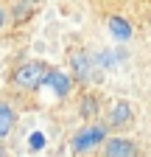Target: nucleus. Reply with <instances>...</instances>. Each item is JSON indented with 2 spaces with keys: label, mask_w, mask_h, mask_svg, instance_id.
<instances>
[{
  "label": "nucleus",
  "mask_w": 151,
  "mask_h": 157,
  "mask_svg": "<svg viewBox=\"0 0 151 157\" xmlns=\"http://www.w3.org/2000/svg\"><path fill=\"white\" fill-rule=\"evenodd\" d=\"M106 140H109V129H106V124L92 121V124L81 126L79 132L73 135L70 149H73V154H90V151H95V149H104Z\"/></svg>",
  "instance_id": "nucleus-1"
},
{
  "label": "nucleus",
  "mask_w": 151,
  "mask_h": 157,
  "mask_svg": "<svg viewBox=\"0 0 151 157\" xmlns=\"http://www.w3.org/2000/svg\"><path fill=\"white\" fill-rule=\"evenodd\" d=\"M48 73H50L48 62H42V59H31V62H23L20 67H14L11 84H14L17 90H36V87L45 84Z\"/></svg>",
  "instance_id": "nucleus-2"
},
{
  "label": "nucleus",
  "mask_w": 151,
  "mask_h": 157,
  "mask_svg": "<svg viewBox=\"0 0 151 157\" xmlns=\"http://www.w3.org/2000/svg\"><path fill=\"white\" fill-rule=\"evenodd\" d=\"M140 149L129 137H109L104 143V157H137Z\"/></svg>",
  "instance_id": "nucleus-3"
},
{
  "label": "nucleus",
  "mask_w": 151,
  "mask_h": 157,
  "mask_svg": "<svg viewBox=\"0 0 151 157\" xmlns=\"http://www.w3.org/2000/svg\"><path fill=\"white\" fill-rule=\"evenodd\" d=\"M70 67H73V76L79 82H87L90 73H92V56L87 51H73L70 53Z\"/></svg>",
  "instance_id": "nucleus-4"
},
{
  "label": "nucleus",
  "mask_w": 151,
  "mask_h": 157,
  "mask_svg": "<svg viewBox=\"0 0 151 157\" xmlns=\"http://www.w3.org/2000/svg\"><path fill=\"white\" fill-rule=\"evenodd\" d=\"M131 115H134L131 104L123 101V98H118V101L109 107V112H106V124H109V126H123V124L131 121Z\"/></svg>",
  "instance_id": "nucleus-5"
},
{
  "label": "nucleus",
  "mask_w": 151,
  "mask_h": 157,
  "mask_svg": "<svg viewBox=\"0 0 151 157\" xmlns=\"http://www.w3.org/2000/svg\"><path fill=\"white\" fill-rule=\"evenodd\" d=\"M106 28H109L112 39H118V42H129V39H131V31H134L129 20L126 17H118V14L106 20Z\"/></svg>",
  "instance_id": "nucleus-6"
},
{
  "label": "nucleus",
  "mask_w": 151,
  "mask_h": 157,
  "mask_svg": "<svg viewBox=\"0 0 151 157\" xmlns=\"http://www.w3.org/2000/svg\"><path fill=\"white\" fill-rule=\"evenodd\" d=\"M14 124H17V112H14V107H11L9 101H0V143H3L6 137L11 135Z\"/></svg>",
  "instance_id": "nucleus-7"
},
{
  "label": "nucleus",
  "mask_w": 151,
  "mask_h": 157,
  "mask_svg": "<svg viewBox=\"0 0 151 157\" xmlns=\"http://www.w3.org/2000/svg\"><path fill=\"white\" fill-rule=\"evenodd\" d=\"M45 84H48V87H53V93H56V95H67V93H70V87H73L70 76H67V73H62V70H50V73H48V78H45Z\"/></svg>",
  "instance_id": "nucleus-8"
},
{
  "label": "nucleus",
  "mask_w": 151,
  "mask_h": 157,
  "mask_svg": "<svg viewBox=\"0 0 151 157\" xmlns=\"http://www.w3.org/2000/svg\"><path fill=\"white\" fill-rule=\"evenodd\" d=\"M95 112H98V98H95V95H92V98L87 95V98H84V107H81V115L90 118V115H95Z\"/></svg>",
  "instance_id": "nucleus-9"
},
{
  "label": "nucleus",
  "mask_w": 151,
  "mask_h": 157,
  "mask_svg": "<svg viewBox=\"0 0 151 157\" xmlns=\"http://www.w3.org/2000/svg\"><path fill=\"white\" fill-rule=\"evenodd\" d=\"M31 11H34V3H28V6H25L23 0H20V6L14 9V20H28V14H31Z\"/></svg>",
  "instance_id": "nucleus-10"
},
{
  "label": "nucleus",
  "mask_w": 151,
  "mask_h": 157,
  "mask_svg": "<svg viewBox=\"0 0 151 157\" xmlns=\"http://www.w3.org/2000/svg\"><path fill=\"white\" fill-rule=\"evenodd\" d=\"M6 23H9V11L0 6V31H3V25H6Z\"/></svg>",
  "instance_id": "nucleus-11"
},
{
  "label": "nucleus",
  "mask_w": 151,
  "mask_h": 157,
  "mask_svg": "<svg viewBox=\"0 0 151 157\" xmlns=\"http://www.w3.org/2000/svg\"><path fill=\"white\" fill-rule=\"evenodd\" d=\"M0 157H9V151H6V146L0 143Z\"/></svg>",
  "instance_id": "nucleus-12"
}]
</instances>
